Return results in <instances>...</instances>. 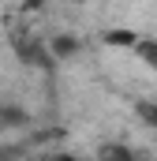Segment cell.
<instances>
[{"instance_id": "obj_1", "label": "cell", "mask_w": 157, "mask_h": 161, "mask_svg": "<svg viewBox=\"0 0 157 161\" xmlns=\"http://www.w3.org/2000/svg\"><path fill=\"white\" fill-rule=\"evenodd\" d=\"M105 161H131V154H127L123 146H112V150L105 154Z\"/></svg>"}]
</instances>
